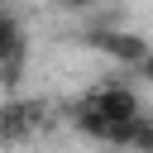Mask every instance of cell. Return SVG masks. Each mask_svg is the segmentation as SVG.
<instances>
[{
    "label": "cell",
    "mask_w": 153,
    "mask_h": 153,
    "mask_svg": "<svg viewBox=\"0 0 153 153\" xmlns=\"http://www.w3.org/2000/svg\"><path fill=\"white\" fill-rule=\"evenodd\" d=\"M67 120L76 134H86L96 148H124V153H153V115L139 100L129 81H100L81 91L67 105Z\"/></svg>",
    "instance_id": "cell-1"
},
{
    "label": "cell",
    "mask_w": 153,
    "mask_h": 153,
    "mask_svg": "<svg viewBox=\"0 0 153 153\" xmlns=\"http://www.w3.org/2000/svg\"><path fill=\"white\" fill-rule=\"evenodd\" d=\"M43 129H48V105L43 100H5L0 105V139L24 143Z\"/></svg>",
    "instance_id": "cell-2"
},
{
    "label": "cell",
    "mask_w": 153,
    "mask_h": 153,
    "mask_svg": "<svg viewBox=\"0 0 153 153\" xmlns=\"http://www.w3.org/2000/svg\"><path fill=\"white\" fill-rule=\"evenodd\" d=\"M24 57H29V33H24V24L0 5V81H19Z\"/></svg>",
    "instance_id": "cell-3"
},
{
    "label": "cell",
    "mask_w": 153,
    "mask_h": 153,
    "mask_svg": "<svg viewBox=\"0 0 153 153\" xmlns=\"http://www.w3.org/2000/svg\"><path fill=\"white\" fill-rule=\"evenodd\" d=\"M139 72H143V76L153 81V38H148V53H143V62H139Z\"/></svg>",
    "instance_id": "cell-4"
},
{
    "label": "cell",
    "mask_w": 153,
    "mask_h": 153,
    "mask_svg": "<svg viewBox=\"0 0 153 153\" xmlns=\"http://www.w3.org/2000/svg\"><path fill=\"white\" fill-rule=\"evenodd\" d=\"M62 5H67V10H81V5H91V0H62Z\"/></svg>",
    "instance_id": "cell-5"
},
{
    "label": "cell",
    "mask_w": 153,
    "mask_h": 153,
    "mask_svg": "<svg viewBox=\"0 0 153 153\" xmlns=\"http://www.w3.org/2000/svg\"><path fill=\"white\" fill-rule=\"evenodd\" d=\"M100 153H124V148H100Z\"/></svg>",
    "instance_id": "cell-6"
}]
</instances>
